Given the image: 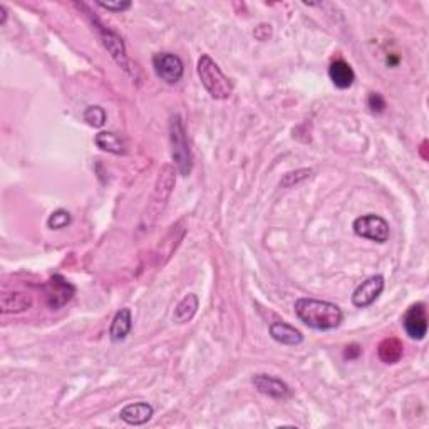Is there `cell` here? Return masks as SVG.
<instances>
[{
    "label": "cell",
    "instance_id": "6da1fadb",
    "mask_svg": "<svg viewBox=\"0 0 429 429\" xmlns=\"http://www.w3.org/2000/svg\"><path fill=\"white\" fill-rule=\"evenodd\" d=\"M295 313L300 322L316 331H332L344 320V313L339 305L327 300L307 299V297L295 302Z\"/></svg>",
    "mask_w": 429,
    "mask_h": 429
},
{
    "label": "cell",
    "instance_id": "7a4b0ae2",
    "mask_svg": "<svg viewBox=\"0 0 429 429\" xmlns=\"http://www.w3.org/2000/svg\"><path fill=\"white\" fill-rule=\"evenodd\" d=\"M198 75H200L201 84L205 86V89L208 91V94L213 99L218 101H223L228 99L233 93V84L228 77L223 74V71L220 69V66L213 61L210 55L203 54L198 59Z\"/></svg>",
    "mask_w": 429,
    "mask_h": 429
},
{
    "label": "cell",
    "instance_id": "3957f363",
    "mask_svg": "<svg viewBox=\"0 0 429 429\" xmlns=\"http://www.w3.org/2000/svg\"><path fill=\"white\" fill-rule=\"evenodd\" d=\"M170 143H172V158L178 172L183 176H188L193 168V156L180 114H174L170 119Z\"/></svg>",
    "mask_w": 429,
    "mask_h": 429
},
{
    "label": "cell",
    "instance_id": "277c9868",
    "mask_svg": "<svg viewBox=\"0 0 429 429\" xmlns=\"http://www.w3.org/2000/svg\"><path fill=\"white\" fill-rule=\"evenodd\" d=\"M354 233L357 237L367 238V240L377 241V244H386L391 235V228L389 223L379 214H364V217L356 218Z\"/></svg>",
    "mask_w": 429,
    "mask_h": 429
},
{
    "label": "cell",
    "instance_id": "5b68a950",
    "mask_svg": "<svg viewBox=\"0 0 429 429\" xmlns=\"http://www.w3.org/2000/svg\"><path fill=\"white\" fill-rule=\"evenodd\" d=\"M174 183H176V170H174L172 165H165L160 170L156 185H154L153 197H151L149 213L153 214V217H158V214L161 213L163 206L166 205L170 194L173 192Z\"/></svg>",
    "mask_w": 429,
    "mask_h": 429
},
{
    "label": "cell",
    "instance_id": "8992f818",
    "mask_svg": "<svg viewBox=\"0 0 429 429\" xmlns=\"http://www.w3.org/2000/svg\"><path fill=\"white\" fill-rule=\"evenodd\" d=\"M91 21H93L94 29L98 30L99 37H101V41H102V46L106 47L107 53L111 54V57L116 61V64L119 67H122L125 71H129L128 54H126V46H125V42H122V39L119 37L116 33H113L109 27L102 26V24L99 22V19L91 17Z\"/></svg>",
    "mask_w": 429,
    "mask_h": 429
},
{
    "label": "cell",
    "instance_id": "52a82bcc",
    "mask_svg": "<svg viewBox=\"0 0 429 429\" xmlns=\"http://www.w3.org/2000/svg\"><path fill=\"white\" fill-rule=\"evenodd\" d=\"M44 293H46V302L51 309H61L64 307L67 302L74 297L75 287L69 280L64 279L62 275H53L44 285Z\"/></svg>",
    "mask_w": 429,
    "mask_h": 429
},
{
    "label": "cell",
    "instance_id": "ba28073f",
    "mask_svg": "<svg viewBox=\"0 0 429 429\" xmlns=\"http://www.w3.org/2000/svg\"><path fill=\"white\" fill-rule=\"evenodd\" d=\"M153 67L158 77H160L161 81L168 82V84H176V82H180L183 74H185L183 61L176 54L172 53H160L154 55Z\"/></svg>",
    "mask_w": 429,
    "mask_h": 429
},
{
    "label": "cell",
    "instance_id": "9c48e42d",
    "mask_svg": "<svg viewBox=\"0 0 429 429\" xmlns=\"http://www.w3.org/2000/svg\"><path fill=\"white\" fill-rule=\"evenodd\" d=\"M404 331L411 339L423 340L428 334V312L423 302L411 305L403 319Z\"/></svg>",
    "mask_w": 429,
    "mask_h": 429
},
{
    "label": "cell",
    "instance_id": "30bf717a",
    "mask_svg": "<svg viewBox=\"0 0 429 429\" xmlns=\"http://www.w3.org/2000/svg\"><path fill=\"white\" fill-rule=\"evenodd\" d=\"M383 290H384L383 275L369 277V279H365L363 284L357 285L354 293H352V304L359 309L369 307L371 304H374L377 297L383 293Z\"/></svg>",
    "mask_w": 429,
    "mask_h": 429
},
{
    "label": "cell",
    "instance_id": "8fae6325",
    "mask_svg": "<svg viewBox=\"0 0 429 429\" xmlns=\"http://www.w3.org/2000/svg\"><path fill=\"white\" fill-rule=\"evenodd\" d=\"M252 383L262 394L273 397V399H287V397H290V387L275 376L257 374L253 376Z\"/></svg>",
    "mask_w": 429,
    "mask_h": 429
},
{
    "label": "cell",
    "instance_id": "7c38bea8",
    "mask_svg": "<svg viewBox=\"0 0 429 429\" xmlns=\"http://www.w3.org/2000/svg\"><path fill=\"white\" fill-rule=\"evenodd\" d=\"M153 414L154 409L151 404L134 403L122 408L121 412H119V418L125 421L126 424H129V426H143V424H146L153 418Z\"/></svg>",
    "mask_w": 429,
    "mask_h": 429
},
{
    "label": "cell",
    "instance_id": "4fadbf2b",
    "mask_svg": "<svg viewBox=\"0 0 429 429\" xmlns=\"http://www.w3.org/2000/svg\"><path fill=\"white\" fill-rule=\"evenodd\" d=\"M33 307V297L24 292H3L0 297L2 313H19Z\"/></svg>",
    "mask_w": 429,
    "mask_h": 429
},
{
    "label": "cell",
    "instance_id": "5bb4252c",
    "mask_svg": "<svg viewBox=\"0 0 429 429\" xmlns=\"http://www.w3.org/2000/svg\"><path fill=\"white\" fill-rule=\"evenodd\" d=\"M329 77H331L334 86L339 89H349L356 81L354 71L343 59H337L329 66Z\"/></svg>",
    "mask_w": 429,
    "mask_h": 429
},
{
    "label": "cell",
    "instance_id": "9a60e30c",
    "mask_svg": "<svg viewBox=\"0 0 429 429\" xmlns=\"http://www.w3.org/2000/svg\"><path fill=\"white\" fill-rule=\"evenodd\" d=\"M270 336L273 337V340L284 345H299L304 340V336H302L299 329L292 327L285 322H273L270 325Z\"/></svg>",
    "mask_w": 429,
    "mask_h": 429
},
{
    "label": "cell",
    "instance_id": "2e32d148",
    "mask_svg": "<svg viewBox=\"0 0 429 429\" xmlns=\"http://www.w3.org/2000/svg\"><path fill=\"white\" fill-rule=\"evenodd\" d=\"M131 329H133V316H131L129 309H121L116 316H114L113 322L109 327V337L113 343H121L129 336Z\"/></svg>",
    "mask_w": 429,
    "mask_h": 429
},
{
    "label": "cell",
    "instance_id": "e0dca14e",
    "mask_svg": "<svg viewBox=\"0 0 429 429\" xmlns=\"http://www.w3.org/2000/svg\"><path fill=\"white\" fill-rule=\"evenodd\" d=\"M377 354H379V359L384 364H396L399 363L401 357L404 354V345L396 337H389V339H384L379 344Z\"/></svg>",
    "mask_w": 429,
    "mask_h": 429
},
{
    "label": "cell",
    "instance_id": "ac0fdd59",
    "mask_svg": "<svg viewBox=\"0 0 429 429\" xmlns=\"http://www.w3.org/2000/svg\"><path fill=\"white\" fill-rule=\"evenodd\" d=\"M198 305H200L198 295L188 293V295L176 305V309H174L173 320L176 322V324H186V322H190L194 317V313H197Z\"/></svg>",
    "mask_w": 429,
    "mask_h": 429
},
{
    "label": "cell",
    "instance_id": "d6986e66",
    "mask_svg": "<svg viewBox=\"0 0 429 429\" xmlns=\"http://www.w3.org/2000/svg\"><path fill=\"white\" fill-rule=\"evenodd\" d=\"M94 143L99 149L107 151V153L113 154H125V143L119 140L118 134L109 133V131H101L94 138Z\"/></svg>",
    "mask_w": 429,
    "mask_h": 429
},
{
    "label": "cell",
    "instance_id": "ffe728a7",
    "mask_svg": "<svg viewBox=\"0 0 429 429\" xmlns=\"http://www.w3.org/2000/svg\"><path fill=\"white\" fill-rule=\"evenodd\" d=\"M84 121L93 128H101L106 122V111L101 106H89L84 113Z\"/></svg>",
    "mask_w": 429,
    "mask_h": 429
},
{
    "label": "cell",
    "instance_id": "44dd1931",
    "mask_svg": "<svg viewBox=\"0 0 429 429\" xmlns=\"http://www.w3.org/2000/svg\"><path fill=\"white\" fill-rule=\"evenodd\" d=\"M311 174H312V170H309V168H302V170H297V172L285 173L280 181V186L282 188H292V186L299 185V183L307 180Z\"/></svg>",
    "mask_w": 429,
    "mask_h": 429
},
{
    "label": "cell",
    "instance_id": "7402d4cb",
    "mask_svg": "<svg viewBox=\"0 0 429 429\" xmlns=\"http://www.w3.org/2000/svg\"><path fill=\"white\" fill-rule=\"evenodd\" d=\"M69 223H71V213L66 212V210H57V212H54L49 217V220H47V226H49L51 230H62Z\"/></svg>",
    "mask_w": 429,
    "mask_h": 429
},
{
    "label": "cell",
    "instance_id": "603a6c76",
    "mask_svg": "<svg viewBox=\"0 0 429 429\" xmlns=\"http://www.w3.org/2000/svg\"><path fill=\"white\" fill-rule=\"evenodd\" d=\"M367 106L371 107L372 113H384L386 111V101L379 93H371L367 98Z\"/></svg>",
    "mask_w": 429,
    "mask_h": 429
},
{
    "label": "cell",
    "instance_id": "cb8c5ba5",
    "mask_svg": "<svg viewBox=\"0 0 429 429\" xmlns=\"http://www.w3.org/2000/svg\"><path fill=\"white\" fill-rule=\"evenodd\" d=\"M98 6L111 12H122L129 9L131 2H98Z\"/></svg>",
    "mask_w": 429,
    "mask_h": 429
},
{
    "label": "cell",
    "instance_id": "d4e9b609",
    "mask_svg": "<svg viewBox=\"0 0 429 429\" xmlns=\"http://www.w3.org/2000/svg\"><path fill=\"white\" fill-rule=\"evenodd\" d=\"M253 35H255L258 41H267L270 35H272V26H270V24H260Z\"/></svg>",
    "mask_w": 429,
    "mask_h": 429
},
{
    "label": "cell",
    "instance_id": "484cf974",
    "mask_svg": "<svg viewBox=\"0 0 429 429\" xmlns=\"http://www.w3.org/2000/svg\"><path fill=\"white\" fill-rule=\"evenodd\" d=\"M360 352H363L360 345H357V344L347 345V347H345L344 357H345V359H357V357L360 356Z\"/></svg>",
    "mask_w": 429,
    "mask_h": 429
},
{
    "label": "cell",
    "instance_id": "4316f807",
    "mask_svg": "<svg viewBox=\"0 0 429 429\" xmlns=\"http://www.w3.org/2000/svg\"><path fill=\"white\" fill-rule=\"evenodd\" d=\"M7 22V9L0 3V26H6Z\"/></svg>",
    "mask_w": 429,
    "mask_h": 429
}]
</instances>
